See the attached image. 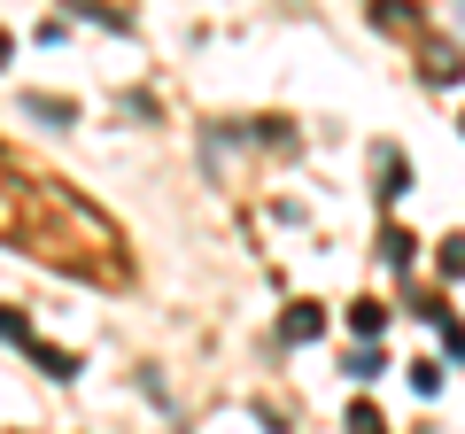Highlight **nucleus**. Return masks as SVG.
Listing matches in <instances>:
<instances>
[{
  "label": "nucleus",
  "mask_w": 465,
  "mask_h": 434,
  "mask_svg": "<svg viewBox=\"0 0 465 434\" xmlns=\"http://www.w3.org/2000/svg\"><path fill=\"white\" fill-rule=\"evenodd\" d=\"M0 341H24V350H32L39 365L54 372V380H78V357H70V350H47V341H32V334H24V318H16V311H0Z\"/></svg>",
  "instance_id": "obj_1"
},
{
  "label": "nucleus",
  "mask_w": 465,
  "mask_h": 434,
  "mask_svg": "<svg viewBox=\"0 0 465 434\" xmlns=\"http://www.w3.org/2000/svg\"><path fill=\"white\" fill-rule=\"evenodd\" d=\"M318 326H326V311H318V302H287L280 341H318Z\"/></svg>",
  "instance_id": "obj_2"
},
{
  "label": "nucleus",
  "mask_w": 465,
  "mask_h": 434,
  "mask_svg": "<svg viewBox=\"0 0 465 434\" xmlns=\"http://www.w3.org/2000/svg\"><path fill=\"white\" fill-rule=\"evenodd\" d=\"M372 171H381V202H396L403 186H411V171H403V155H396V148H381V155H372Z\"/></svg>",
  "instance_id": "obj_3"
},
{
  "label": "nucleus",
  "mask_w": 465,
  "mask_h": 434,
  "mask_svg": "<svg viewBox=\"0 0 465 434\" xmlns=\"http://www.w3.org/2000/svg\"><path fill=\"white\" fill-rule=\"evenodd\" d=\"M427 78H434V85H450V78H458V47H442V39H427Z\"/></svg>",
  "instance_id": "obj_4"
},
{
  "label": "nucleus",
  "mask_w": 465,
  "mask_h": 434,
  "mask_svg": "<svg viewBox=\"0 0 465 434\" xmlns=\"http://www.w3.org/2000/svg\"><path fill=\"white\" fill-rule=\"evenodd\" d=\"M381 256H388V264L403 271V264H411V256H419V241H411V233H396V225H388V241H381Z\"/></svg>",
  "instance_id": "obj_5"
},
{
  "label": "nucleus",
  "mask_w": 465,
  "mask_h": 434,
  "mask_svg": "<svg viewBox=\"0 0 465 434\" xmlns=\"http://www.w3.org/2000/svg\"><path fill=\"white\" fill-rule=\"evenodd\" d=\"M349 326H357V334H381L388 311H381V302H349Z\"/></svg>",
  "instance_id": "obj_6"
},
{
  "label": "nucleus",
  "mask_w": 465,
  "mask_h": 434,
  "mask_svg": "<svg viewBox=\"0 0 465 434\" xmlns=\"http://www.w3.org/2000/svg\"><path fill=\"white\" fill-rule=\"evenodd\" d=\"M32 117H39V124H70L78 109H70V101H54V94H39V101H32Z\"/></svg>",
  "instance_id": "obj_7"
},
{
  "label": "nucleus",
  "mask_w": 465,
  "mask_h": 434,
  "mask_svg": "<svg viewBox=\"0 0 465 434\" xmlns=\"http://www.w3.org/2000/svg\"><path fill=\"white\" fill-rule=\"evenodd\" d=\"M349 434H388V419L372 403H349Z\"/></svg>",
  "instance_id": "obj_8"
},
{
  "label": "nucleus",
  "mask_w": 465,
  "mask_h": 434,
  "mask_svg": "<svg viewBox=\"0 0 465 434\" xmlns=\"http://www.w3.org/2000/svg\"><path fill=\"white\" fill-rule=\"evenodd\" d=\"M411 388H419V396H434V388H442V365H434V357H427V365H411Z\"/></svg>",
  "instance_id": "obj_9"
},
{
  "label": "nucleus",
  "mask_w": 465,
  "mask_h": 434,
  "mask_svg": "<svg viewBox=\"0 0 465 434\" xmlns=\"http://www.w3.org/2000/svg\"><path fill=\"white\" fill-rule=\"evenodd\" d=\"M442 271H450V280L465 271V233H450V241H442Z\"/></svg>",
  "instance_id": "obj_10"
},
{
  "label": "nucleus",
  "mask_w": 465,
  "mask_h": 434,
  "mask_svg": "<svg viewBox=\"0 0 465 434\" xmlns=\"http://www.w3.org/2000/svg\"><path fill=\"white\" fill-rule=\"evenodd\" d=\"M442 350H450V357H465V326H450V318H442Z\"/></svg>",
  "instance_id": "obj_11"
}]
</instances>
